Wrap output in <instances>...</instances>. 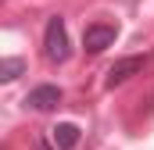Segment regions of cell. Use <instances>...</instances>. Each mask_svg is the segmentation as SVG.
I'll return each mask as SVG.
<instances>
[{
	"mask_svg": "<svg viewBox=\"0 0 154 150\" xmlns=\"http://www.w3.org/2000/svg\"><path fill=\"white\" fill-rule=\"evenodd\" d=\"M143 68V57H122V61H115L111 68H108V79H104V86L108 89H115V86H122L129 75H136Z\"/></svg>",
	"mask_w": 154,
	"mask_h": 150,
	"instance_id": "obj_3",
	"label": "cell"
},
{
	"mask_svg": "<svg viewBox=\"0 0 154 150\" xmlns=\"http://www.w3.org/2000/svg\"><path fill=\"white\" fill-rule=\"evenodd\" d=\"M43 54L50 64H65L68 54H72V43H68V29H65V18H50L47 22V32H43Z\"/></svg>",
	"mask_w": 154,
	"mask_h": 150,
	"instance_id": "obj_1",
	"label": "cell"
},
{
	"mask_svg": "<svg viewBox=\"0 0 154 150\" xmlns=\"http://www.w3.org/2000/svg\"><path fill=\"white\" fill-rule=\"evenodd\" d=\"M25 104L36 107V111H54V107L61 104V89H57V86H36V89L25 97Z\"/></svg>",
	"mask_w": 154,
	"mask_h": 150,
	"instance_id": "obj_4",
	"label": "cell"
},
{
	"mask_svg": "<svg viewBox=\"0 0 154 150\" xmlns=\"http://www.w3.org/2000/svg\"><path fill=\"white\" fill-rule=\"evenodd\" d=\"M50 143H54L57 150H72L79 143V125H72V122L54 125V129H50Z\"/></svg>",
	"mask_w": 154,
	"mask_h": 150,
	"instance_id": "obj_5",
	"label": "cell"
},
{
	"mask_svg": "<svg viewBox=\"0 0 154 150\" xmlns=\"http://www.w3.org/2000/svg\"><path fill=\"white\" fill-rule=\"evenodd\" d=\"M22 72H25V61H22V57H4V61H0V79H4V82L18 79Z\"/></svg>",
	"mask_w": 154,
	"mask_h": 150,
	"instance_id": "obj_6",
	"label": "cell"
},
{
	"mask_svg": "<svg viewBox=\"0 0 154 150\" xmlns=\"http://www.w3.org/2000/svg\"><path fill=\"white\" fill-rule=\"evenodd\" d=\"M115 36H118L115 25L93 22V25H86V32H82V46H86V54H100V50H108V46L115 43Z\"/></svg>",
	"mask_w": 154,
	"mask_h": 150,
	"instance_id": "obj_2",
	"label": "cell"
}]
</instances>
